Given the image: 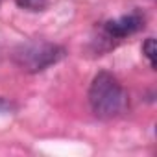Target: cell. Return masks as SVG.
Listing matches in <instances>:
<instances>
[{
	"instance_id": "6da1fadb",
	"label": "cell",
	"mask_w": 157,
	"mask_h": 157,
	"mask_svg": "<svg viewBox=\"0 0 157 157\" xmlns=\"http://www.w3.org/2000/svg\"><path fill=\"white\" fill-rule=\"evenodd\" d=\"M89 105L98 118H115L128 105L122 83L109 72H98L89 87Z\"/></svg>"
},
{
	"instance_id": "7a4b0ae2",
	"label": "cell",
	"mask_w": 157,
	"mask_h": 157,
	"mask_svg": "<svg viewBox=\"0 0 157 157\" xmlns=\"http://www.w3.org/2000/svg\"><path fill=\"white\" fill-rule=\"evenodd\" d=\"M65 54H67L65 48L59 44L33 39V41H26V43L19 44L13 50L11 57H13L15 65L21 67L24 72L37 74V72H43L48 67L59 63L65 57Z\"/></svg>"
},
{
	"instance_id": "3957f363",
	"label": "cell",
	"mask_w": 157,
	"mask_h": 157,
	"mask_svg": "<svg viewBox=\"0 0 157 157\" xmlns=\"http://www.w3.org/2000/svg\"><path fill=\"white\" fill-rule=\"evenodd\" d=\"M140 28H144V15L139 11H133L129 15H124L115 21H107L102 26V39L109 41V46L115 44L117 41L126 39L128 35L137 33Z\"/></svg>"
},
{
	"instance_id": "277c9868",
	"label": "cell",
	"mask_w": 157,
	"mask_h": 157,
	"mask_svg": "<svg viewBox=\"0 0 157 157\" xmlns=\"http://www.w3.org/2000/svg\"><path fill=\"white\" fill-rule=\"evenodd\" d=\"M15 2L26 11H43L48 6V0H15Z\"/></svg>"
},
{
	"instance_id": "5b68a950",
	"label": "cell",
	"mask_w": 157,
	"mask_h": 157,
	"mask_svg": "<svg viewBox=\"0 0 157 157\" xmlns=\"http://www.w3.org/2000/svg\"><path fill=\"white\" fill-rule=\"evenodd\" d=\"M142 54H144V57L150 61V67L155 68L157 63H155V41H153V37H148V39L144 41V44H142Z\"/></svg>"
},
{
	"instance_id": "8992f818",
	"label": "cell",
	"mask_w": 157,
	"mask_h": 157,
	"mask_svg": "<svg viewBox=\"0 0 157 157\" xmlns=\"http://www.w3.org/2000/svg\"><path fill=\"white\" fill-rule=\"evenodd\" d=\"M13 105H11V102H8L6 98H2L0 96V113H6V111H10Z\"/></svg>"
}]
</instances>
